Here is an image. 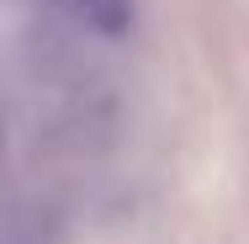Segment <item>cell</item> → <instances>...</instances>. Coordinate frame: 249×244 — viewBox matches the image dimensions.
I'll return each mask as SVG.
<instances>
[{
    "mask_svg": "<svg viewBox=\"0 0 249 244\" xmlns=\"http://www.w3.org/2000/svg\"><path fill=\"white\" fill-rule=\"evenodd\" d=\"M48 11L58 21H69L74 32H90L101 43L127 38L133 21H138V5L133 0H48Z\"/></svg>",
    "mask_w": 249,
    "mask_h": 244,
    "instance_id": "cell-1",
    "label": "cell"
}]
</instances>
